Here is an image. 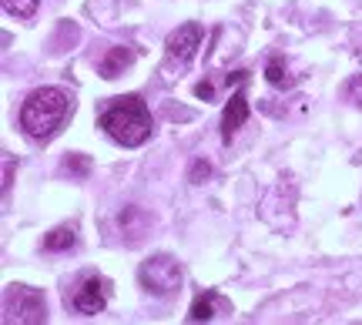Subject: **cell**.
Masks as SVG:
<instances>
[{
  "instance_id": "obj_2",
  "label": "cell",
  "mask_w": 362,
  "mask_h": 325,
  "mask_svg": "<svg viewBox=\"0 0 362 325\" xmlns=\"http://www.w3.org/2000/svg\"><path fill=\"white\" fill-rule=\"evenodd\" d=\"M98 128H104V134L111 141L124 144V148H138L151 138V111L138 94H124V98H115L111 105L98 114Z\"/></svg>"
},
{
  "instance_id": "obj_14",
  "label": "cell",
  "mask_w": 362,
  "mask_h": 325,
  "mask_svg": "<svg viewBox=\"0 0 362 325\" xmlns=\"http://www.w3.org/2000/svg\"><path fill=\"white\" fill-rule=\"evenodd\" d=\"M64 171H71V175L84 178V175L90 171V158L88 155H67L64 158Z\"/></svg>"
},
{
  "instance_id": "obj_5",
  "label": "cell",
  "mask_w": 362,
  "mask_h": 325,
  "mask_svg": "<svg viewBox=\"0 0 362 325\" xmlns=\"http://www.w3.org/2000/svg\"><path fill=\"white\" fill-rule=\"evenodd\" d=\"M107 295H111V282L101 278V275H88V278L78 285V292L67 295V305L81 315H98V312H104Z\"/></svg>"
},
{
  "instance_id": "obj_3",
  "label": "cell",
  "mask_w": 362,
  "mask_h": 325,
  "mask_svg": "<svg viewBox=\"0 0 362 325\" xmlns=\"http://www.w3.org/2000/svg\"><path fill=\"white\" fill-rule=\"evenodd\" d=\"M138 282L144 292H151L158 299H168L181 288V268L171 255H151L148 261H141L138 268Z\"/></svg>"
},
{
  "instance_id": "obj_10",
  "label": "cell",
  "mask_w": 362,
  "mask_h": 325,
  "mask_svg": "<svg viewBox=\"0 0 362 325\" xmlns=\"http://www.w3.org/2000/svg\"><path fill=\"white\" fill-rule=\"evenodd\" d=\"M117 221H121V232H128L131 238H141L144 225H148V215H144L141 208H124Z\"/></svg>"
},
{
  "instance_id": "obj_12",
  "label": "cell",
  "mask_w": 362,
  "mask_h": 325,
  "mask_svg": "<svg viewBox=\"0 0 362 325\" xmlns=\"http://www.w3.org/2000/svg\"><path fill=\"white\" fill-rule=\"evenodd\" d=\"M74 228H54L47 238H44V248L47 252H64V248H74Z\"/></svg>"
},
{
  "instance_id": "obj_7",
  "label": "cell",
  "mask_w": 362,
  "mask_h": 325,
  "mask_svg": "<svg viewBox=\"0 0 362 325\" xmlns=\"http://www.w3.org/2000/svg\"><path fill=\"white\" fill-rule=\"evenodd\" d=\"M245 121H248V98H245V91L238 88V91L232 94V101L225 105V114H221V141L232 144L235 134L245 128Z\"/></svg>"
},
{
  "instance_id": "obj_19",
  "label": "cell",
  "mask_w": 362,
  "mask_h": 325,
  "mask_svg": "<svg viewBox=\"0 0 362 325\" xmlns=\"http://www.w3.org/2000/svg\"><path fill=\"white\" fill-rule=\"evenodd\" d=\"M359 61H362V51H359Z\"/></svg>"
},
{
  "instance_id": "obj_11",
  "label": "cell",
  "mask_w": 362,
  "mask_h": 325,
  "mask_svg": "<svg viewBox=\"0 0 362 325\" xmlns=\"http://www.w3.org/2000/svg\"><path fill=\"white\" fill-rule=\"evenodd\" d=\"M265 78H269L272 88H292V84H296V78L288 74V67H285L282 57H272L269 67H265Z\"/></svg>"
},
{
  "instance_id": "obj_17",
  "label": "cell",
  "mask_w": 362,
  "mask_h": 325,
  "mask_svg": "<svg viewBox=\"0 0 362 325\" xmlns=\"http://www.w3.org/2000/svg\"><path fill=\"white\" fill-rule=\"evenodd\" d=\"M194 94L205 98V101H211V98H215V81H202V84L194 88Z\"/></svg>"
},
{
  "instance_id": "obj_15",
  "label": "cell",
  "mask_w": 362,
  "mask_h": 325,
  "mask_svg": "<svg viewBox=\"0 0 362 325\" xmlns=\"http://www.w3.org/2000/svg\"><path fill=\"white\" fill-rule=\"evenodd\" d=\"M342 98H346L349 105L362 107V74H356V78L346 81V88H342Z\"/></svg>"
},
{
  "instance_id": "obj_8",
  "label": "cell",
  "mask_w": 362,
  "mask_h": 325,
  "mask_svg": "<svg viewBox=\"0 0 362 325\" xmlns=\"http://www.w3.org/2000/svg\"><path fill=\"white\" fill-rule=\"evenodd\" d=\"M218 312H228V302L221 299L218 292H202L188 309V322H211Z\"/></svg>"
},
{
  "instance_id": "obj_6",
  "label": "cell",
  "mask_w": 362,
  "mask_h": 325,
  "mask_svg": "<svg viewBox=\"0 0 362 325\" xmlns=\"http://www.w3.org/2000/svg\"><path fill=\"white\" fill-rule=\"evenodd\" d=\"M202 44V24H181L178 30H171L168 44H165V57H168V67H185L194 57Z\"/></svg>"
},
{
  "instance_id": "obj_18",
  "label": "cell",
  "mask_w": 362,
  "mask_h": 325,
  "mask_svg": "<svg viewBox=\"0 0 362 325\" xmlns=\"http://www.w3.org/2000/svg\"><path fill=\"white\" fill-rule=\"evenodd\" d=\"M11 175H13V158L7 155V158H4V191L11 188Z\"/></svg>"
},
{
  "instance_id": "obj_1",
  "label": "cell",
  "mask_w": 362,
  "mask_h": 325,
  "mask_svg": "<svg viewBox=\"0 0 362 325\" xmlns=\"http://www.w3.org/2000/svg\"><path fill=\"white\" fill-rule=\"evenodd\" d=\"M71 98L61 88H37L27 94V101L21 105V131L30 141H51L57 131L64 128L67 114H71Z\"/></svg>"
},
{
  "instance_id": "obj_13",
  "label": "cell",
  "mask_w": 362,
  "mask_h": 325,
  "mask_svg": "<svg viewBox=\"0 0 362 325\" xmlns=\"http://www.w3.org/2000/svg\"><path fill=\"white\" fill-rule=\"evenodd\" d=\"M40 0H4V11L11 13V17H21V20H30L34 13H37Z\"/></svg>"
},
{
  "instance_id": "obj_16",
  "label": "cell",
  "mask_w": 362,
  "mask_h": 325,
  "mask_svg": "<svg viewBox=\"0 0 362 325\" xmlns=\"http://www.w3.org/2000/svg\"><path fill=\"white\" fill-rule=\"evenodd\" d=\"M208 175H211V165H208L205 158H198V161L192 165V171H188V182H192V184H202Z\"/></svg>"
},
{
  "instance_id": "obj_4",
  "label": "cell",
  "mask_w": 362,
  "mask_h": 325,
  "mask_svg": "<svg viewBox=\"0 0 362 325\" xmlns=\"http://www.w3.org/2000/svg\"><path fill=\"white\" fill-rule=\"evenodd\" d=\"M4 312L7 322H47V302L37 288L30 285H11L7 288V299H4Z\"/></svg>"
},
{
  "instance_id": "obj_9",
  "label": "cell",
  "mask_w": 362,
  "mask_h": 325,
  "mask_svg": "<svg viewBox=\"0 0 362 325\" xmlns=\"http://www.w3.org/2000/svg\"><path fill=\"white\" fill-rule=\"evenodd\" d=\"M131 61H134V51H128V47H111V51L101 57L98 71H101L104 81H115L117 74H124V71H128Z\"/></svg>"
}]
</instances>
